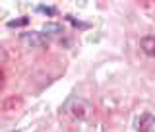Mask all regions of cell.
<instances>
[{"label":"cell","instance_id":"1","mask_svg":"<svg viewBox=\"0 0 155 132\" xmlns=\"http://www.w3.org/2000/svg\"><path fill=\"white\" fill-rule=\"evenodd\" d=\"M62 111L76 120H87L91 117V113H93V107L85 99H81V97H70L64 103V107H62Z\"/></svg>","mask_w":155,"mask_h":132},{"label":"cell","instance_id":"2","mask_svg":"<svg viewBox=\"0 0 155 132\" xmlns=\"http://www.w3.org/2000/svg\"><path fill=\"white\" fill-rule=\"evenodd\" d=\"M21 41L31 47H45L48 43V39L39 31H25V33H21Z\"/></svg>","mask_w":155,"mask_h":132},{"label":"cell","instance_id":"3","mask_svg":"<svg viewBox=\"0 0 155 132\" xmlns=\"http://www.w3.org/2000/svg\"><path fill=\"white\" fill-rule=\"evenodd\" d=\"M136 128H138V132H155V117L143 113L136 120Z\"/></svg>","mask_w":155,"mask_h":132},{"label":"cell","instance_id":"4","mask_svg":"<svg viewBox=\"0 0 155 132\" xmlns=\"http://www.w3.org/2000/svg\"><path fill=\"white\" fill-rule=\"evenodd\" d=\"M140 47H142V51H143L147 56H153V58H155V37H153V35L142 37V39H140Z\"/></svg>","mask_w":155,"mask_h":132},{"label":"cell","instance_id":"5","mask_svg":"<svg viewBox=\"0 0 155 132\" xmlns=\"http://www.w3.org/2000/svg\"><path fill=\"white\" fill-rule=\"evenodd\" d=\"M45 31L47 33H62V25H58V23H45Z\"/></svg>","mask_w":155,"mask_h":132},{"label":"cell","instance_id":"6","mask_svg":"<svg viewBox=\"0 0 155 132\" xmlns=\"http://www.w3.org/2000/svg\"><path fill=\"white\" fill-rule=\"evenodd\" d=\"M37 12L48 14V16H54V14H56V8H52V6H37Z\"/></svg>","mask_w":155,"mask_h":132},{"label":"cell","instance_id":"7","mask_svg":"<svg viewBox=\"0 0 155 132\" xmlns=\"http://www.w3.org/2000/svg\"><path fill=\"white\" fill-rule=\"evenodd\" d=\"M29 22L27 18H21V19H14V22H8L10 27H19V25H25V23Z\"/></svg>","mask_w":155,"mask_h":132},{"label":"cell","instance_id":"8","mask_svg":"<svg viewBox=\"0 0 155 132\" xmlns=\"http://www.w3.org/2000/svg\"><path fill=\"white\" fill-rule=\"evenodd\" d=\"M2 84H4V74H2V70H0V87H2Z\"/></svg>","mask_w":155,"mask_h":132},{"label":"cell","instance_id":"9","mask_svg":"<svg viewBox=\"0 0 155 132\" xmlns=\"http://www.w3.org/2000/svg\"><path fill=\"white\" fill-rule=\"evenodd\" d=\"M12 132H18V130H12Z\"/></svg>","mask_w":155,"mask_h":132}]
</instances>
